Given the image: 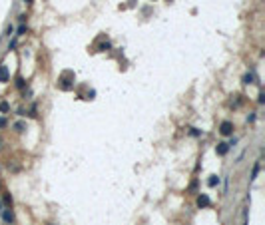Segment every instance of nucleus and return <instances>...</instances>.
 Masks as SVG:
<instances>
[{
  "mask_svg": "<svg viewBox=\"0 0 265 225\" xmlns=\"http://www.w3.org/2000/svg\"><path fill=\"white\" fill-rule=\"evenodd\" d=\"M231 132H233V126L229 122H223V124H221V133H223V136H229Z\"/></svg>",
  "mask_w": 265,
  "mask_h": 225,
  "instance_id": "obj_1",
  "label": "nucleus"
},
{
  "mask_svg": "<svg viewBox=\"0 0 265 225\" xmlns=\"http://www.w3.org/2000/svg\"><path fill=\"white\" fill-rule=\"evenodd\" d=\"M6 80H8V70L2 66L0 68V82H6Z\"/></svg>",
  "mask_w": 265,
  "mask_h": 225,
  "instance_id": "obj_2",
  "label": "nucleus"
},
{
  "mask_svg": "<svg viewBox=\"0 0 265 225\" xmlns=\"http://www.w3.org/2000/svg\"><path fill=\"white\" fill-rule=\"evenodd\" d=\"M197 205H203V207L209 205V197H207V195H201V197L197 199Z\"/></svg>",
  "mask_w": 265,
  "mask_h": 225,
  "instance_id": "obj_3",
  "label": "nucleus"
},
{
  "mask_svg": "<svg viewBox=\"0 0 265 225\" xmlns=\"http://www.w3.org/2000/svg\"><path fill=\"white\" fill-rule=\"evenodd\" d=\"M217 153H219V155L227 153V144H219V146H217Z\"/></svg>",
  "mask_w": 265,
  "mask_h": 225,
  "instance_id": "obj_4",
  "label": "nucleus"
},
{
  "mask_svg": "<svg viewBox=\"0 0 265 225\" xmlns=\"http://www.w3.org/2000/svg\"><path fill=\"white\" fill-rule=\"evenodd\" d=\"M2 217H4L6 223H12V213H10V211H4V213H2Z\"/></svg>",
  "mask_w": 265,
  "mask_h": 225,
  "instance_id": "obj_5",
  "label": "nucleus"
},
{
  "mask_svg": "<svg viewBox=\"0 0 265 225\" xmlns=\"http://www.w3.org/2000/svg\"><path fill=\"white\" fill-rule=\"evenodd\" d=\"M217 183H219V177H217V175H211V177H209V185H217Z\"/></svg>",
  "mask_w": 265,
  "mask_h": 225,
  "instance_id": "obj_6",
  "label": "nucleus"
},
{
  "mask_svg": "<svg viewBox=\"0 0 265 225\" xmlns=\"http://www.w3.org/2000/svg\"><path fill=\"white\" fill-rule=\"evenodd\" d=\"M6 110H8V104L6 102H2V104H0V112H6Z\"/></svg>",
  "mask_w": 265,
  "mask_h": 225,
  "instance_id": "obj_7",
  "label": "nucleus"
},
{
  "mask_svg": "<svg viewBox=\"0 0 265 225\" xmlns=\"http://www.w3.org/2000/svg\"><path fill=\"white\" fill-rule=\"evenodd\" d=\"M14 128H16L18 132H22V130H24V124H16V126H14Z\"/></svg>",
  "mask_w": 265,
  "mask_h": 225,
  "instance_id": "obj_8",
  "label": "nucleus"
},
{
  "mask_svg": "<svg viewBox=\"0 0 265 225\" xmlns=\"http://www.w3.org/2000/svg\"><path fill=\"white\" fill-rule=\"evenodd\" d=\"M24 32H26V26H20L18 28V36H20V34H24Z\"/></svg>",
  "mask_w": 265,
  "mask_h": 225,
  "instance_id": "obj_9",
  "label": "nucleus"
},
{
  "mask_svg": "<svg viewBox=\"0 0 265 225\" xmlns=\"http://www.w3.org/2000/svg\"><path fill=\"white\" fill-rule=\"evenodd\" d=\"M24 2H26V4H30V2H32V0H24Z\"/></svg>",
  "mask_w": 265,
  "mask_h": 225,
  "instance_id": "obj_10",
  "label": "nucleus"
},
{
  "mask_svg": "<svg viewBox=\"0 0 265 225\" xmlns=\"http://www.w3.org/2000/svg\"><path fill=\"white\" fill-rule=\"evenodd\" d=\"M0 211H2V203H0Z\"/></svg>",
  "mask_w": 265,
  "mask_h": 225,
  "instance_id": "obj_11",
  "label": "nucleus"
}]
</instances>
